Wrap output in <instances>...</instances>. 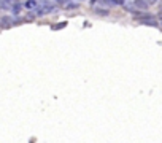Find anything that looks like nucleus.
Instances as JSON below:
<instances>
[{
    "mask_svg": "<svg viewBox=\"0 0 162 143\" xmlns=\"http://www.w3.org/2000/svg\"><path fill=\"white\" fill-rule=\"evenodd\" d=\"M19 2L18 0H2L0 2V7H2V10H13Z\"/></svg>",
    "mask_w": 162,
    "mask_h": 143,
    "instance_id": "nucleus-1",
    "label": "nucleus"
},
{
    "mask_svg": "<svg viewBox=\"0 0 162 143\" xmlns=\"http://www.w3.org/2000/svg\"><path fill=\"white\" fill-rule=\"evenodd\" d=\"M135 7L140 8V10H146L150 7V2H148V0H135Z\"/></svg>",
    "mask_w": 162,
    "mask_h": 143,
    "instance_id": "nucleus-2",
    "label": "nucleus"
},
{
    "mask_svg": "<svg viewBox=\"0 0 162 143\" xmlns=\"http://www.w3.org/2000/svg\"><path fill=\"white\" fill-rule=\"evenodd\" d=\"M0 21H2V27H10V24H13V18H7V16H3Z\"/></svg>",
    "mask_w": 162,
    "mask_h": 143,
    "instance_id": "nucleus-3",
    "label": "nucleus"
},
{
    "mask_svg": "<svg viewBox=\"0 0 162 143\" xmlns=\"http://www.w3.org/2000/svg\"><path fill=\"white\" fill-rule=\"evenodd\" d=\"M25 8H29V10H35V8H38V3L35 2V0H29V2L25 3Z\"/></svg>",
    "mask_w": 162,
    "mask_h": 143,
    "instance_id": "nucleus-4",
    "label": "nucleus"
},
{
    "mask_svg": "<svg viewBox=\"0 0 162 143\" xmlns=\"http://www.w3.org/2000/svg\"><path fill=\"white\" fill-rule=\"evenodd\" d=\"M19 11H21V5H19V3H18V5H16V7H15V8H13V13H15V14H18V13H19Z\"/></svg>",
    "mask_w": 162,
    "mask_h": 143,
    "instance_id": "nucleus-5",
    "label": "nucleus"
},
{
    "mask_svg": "<svg viewBox=\"0 0 162 143\" xmlns=\"http://www.w3.org/2000/svg\"><path fill=\"white\" fill-rule=\"evenodd\" d=\"M105 2H110V3H123V0H105Z\"/></svg>",
    "mask_w": 162,
    "mask_h": 143,
    "instance_id": "nucleus-6",
    "label": "nucleus"
},
{
    "mask_svg": "<svg viewBox=\"0 0 162 143\" xmlns=\"http://www.w3.org/2000/svg\"><path fill=\"white\" fill-rule=\"evenodd\" d=\"M148 2H150V3H156V2H157V0H148Z\"/></svg>",
    "mask_w": 162,
    "mask_h": 143,
    "instance_id": "nucleus-7",
    "label": "nucleus"
},
{
    "mask_svg": "<svg viewBox=\"0 0 162 143\" xmlns=\"http://www.w3.org/2000/svg\"><path fill=\"white\" fill-rule=\"evenodd\" d=\"M59 2H62V3H64V2H69V0H59Z\"/></svg>",
    "mask_w": 162,
    "mask_h": 143,
    "instance_id": "nucleus-8",
    "label": "nucleus"
},
{
    "mask_svg": "<svg viewBox=\"0 0 162 143\" xmlns=\"http://www.w3.org/2000/svg\"><path fill=\"white\" fill-rule=\"evenodd\" d=\"M73 2H81V0H73Z\"/></svg>",
    "mask_w": 162,
    "mask_h": 143,
    "instance_id": "nucleus-9",
    "label": "nucleus"
},
{
    "mask_svg": "<svg viewBox=\"0 0 162 143\" xmlns=\"http://www.w3.org/2000/svg\"><path fill=\"white\" fill-rule=\"evenodd\" d=\"M45 2H48V0H45Z\"/></svg>",
    "mask_w": 162,
    "mask_h": 143,
    "instance_id": "nucleus-10",
    "label": "nucleus"
}]
</instances>
